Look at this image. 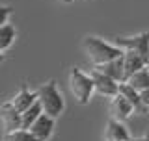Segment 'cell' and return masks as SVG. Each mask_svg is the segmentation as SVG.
Returning a JSON list of instances; mask_svg holds the SVG:
<instances>
[{"label":"cell","instance_id":"cell-1","mask_svg":"<svg viewBox=\"0 0 149 141\" xmlns=\"http://www.w3.org/2000/svg\"><path fill=\"white\" fill-rule=\"evenodd\" d=\"M82 48L86 52L88 59L93 65H101L106 62H112V59L119 58L123 54V50L119 46H116L114 43H108V41H102L101 37L97 35H86L82 39Z\"/></svg>","mask_w":149,"mask_h":141},{"label":"cell","instance_id":"cell-2","mask_svg":"<svg viewBox=\"0 0 149 141\" xmlns=\"http://www.w3.org/2000/svg\"><path fill=\"white\" fill-rule=\"evenodd\" d=\"M36 93H37V100L43 106L45 113H49L50 117H54V119H58V117L63 113L65 100H63V97H62V93H60V89H58L54 80H49V82L41 84V86L36 89Z\"/></svg>","mask_w":149,"mask_h":141},{"label":"cell","instance_id":"cell-3","mask_svg":"<svg viewBox=\"0 0 149 141\" xmlns=\"http://www.w3.org/2000/svg\"><path fill=\"white\" fill-rule=\"evenodd\" d=\"M69 89L78 104H88L95 93V84H93L91 74L84 73L78 67H73L69 70Z\"/></svg>","mask_w":149,"mask_h":141},{"label":"cell","instance_id":"cell-4","mask_svg":"<svg viewBox=\"0 0 149 141\" xmlns=\"http://www.w3.org/2000/svg\"><path fill=\"white\" fill-rule=\"evenodd\" d=\"M91 78H93V84H95V93L104 98H112L119 93V82H116L114 78H110L108 74H104L102 70L93 67L90 70Z\"/></svg>","mask_w":149,"mask_h":141},{"label":"cell","instance_id":"cell-5","mask_svg":"<svg viewBox=\"0 0 149 141\" xmlns=\"http://www.w3.org/2000/svg\"><path fill=\"white\" fill-rule=\"evenodd\" d=\"M114 45L119 46L121 50H134V52L143 54L149 59V32L130 35V37H116Z\"/></svg>","mask_w":149,"mask_h":141},{"label":"cell","instance_id":"cell-6","mask_svg":"<svg viewBox=\"0 0 149 141\" xmlns=\"http://www.w3.org/2000/svg\"><path fill=\"white\" fill-rule=\"evenodd\" d=\"M54 124H56V119L43 111V113L37 117V121H36V123L32 124L28 130H30V132L36 135L37 141H49L50 138H52Z\"/></svg>","mask_w":149,"mask_h":141},{"label":"cell","instance_id":"cell-7","mask_svg":"<svg viewBox=\"0 0 149 141\" xmlns=\"http://www.w3.org/2000/svg\"><path fill=\"white\" fill-rule=\"evenodd\" d=\"M132 113H136V110H134V106L130 104L123 95H119V93H118L116 97L110 98V115L114 117V119L127 121Z\"/></svg>","mask_w":149,"mask_h":141},{"label":"cell","instance_id":"cell-8","mask_svg":"<svg viewBox=\"0 0 149 141\" xmlns=\"http://www.w3.org/2000/svg\"><path fill=\"white\" fill-rule=\"evenodd\" d=\"M0 121H2L6 132H11V130H17V128H22V117L21 113L11 106V102H4L0 106Z\"/></svg>","mask_w":149,"mask_h":141},{"label":"cell","instance_id":"cell-9","mask_svg":"<svg viewBox=\"0 0 149 141\" xmlns=\"http://www.w3.org/2000/svg\"><path fill=\"white\" fill-rule=\"evenodd\" d=\"M95 69L102 70L104 74H108L110 78H114L116 82H125V62H123V54L119 56V58L112 59V62H106V63H101V65H93Z\"/></svg>","mask_w":149,"mask_h":141},{"label":"cell","instance_id":"cell-10","mask_svg":"<svg viewBox=\"0 0 149 141\" xmlns=\"http://www.w3.org/2000/svg\"><path fill=\"white\" fill-rule=\"evenodd\" d=\"M123 139H132L127 126L123 124V121L110 117V121L106 123V128H104V141H123Z\"/></svg>","mask_w":149,"mask_h":141},{"label":"cell","instance_id":"cell-11","mask_svg":"<svg viewBox=\"0 0 149 141\" xmlns=\"http://www.w3.org/2000/svg\"><path fill=\"white\" fill-rule=\"evenodd\" d=\"M36 100H37V93H36V91H30L28 87H21V89H19V93H15V95L9 98L11 106L15 108L19 113L26 111Z\"/></svg>","mask_w":149,"mask_h":141},{"label":"cell","instance_id":"cell-12","mask_svg":"<svg viewBox=\"0 0 149 141\" xmlns=\"http://www.w3.org/2000/svg\"><path fill=\"white\" fill-rule=\"evenodd\" d=\"M123 62H125V76L129 78L132 73H136V70L146 67L149 59L143 54L134 52V50H123ZM127 78H125V80H127Z\"/></svg>","mask_w":149,"mask_h":141},{"label":"cell","instance_id":"cell-13","mask_svg":"<svg viewBox=\"0 0 149 141\" xmlns=\"http://www.w3.org/2000/svg\"><path fill=\"white\" fill-rule=\"evenodd\" d=\"M119 95H123L130 102V104L134 106L136 113H140V115L147 113V108L142 104V98H140V91H136V89L130 86V84H127V82H121L119 84Z\"/></svg>","mask_w":149,"mask_h":141},{"label":"cell","instance_id":"cell-14","mask_svg":"<svg viewBox=\"0 0 149 141\" xmlns=\"http://www.w3.org/2000/svg\"><path fill=\"white\" fill-rule=\"evenodd\" d=\"M15 39H17L15 26L9 24V22L0 26V50H2V52H6L8 48H11V45L15 43Z\"/></svg>","mask_w":149,"mask_h":141},{"label":"cell","instance_id":"cell-15","mask_svg":"<svg viewBox=\"0 0 149 141\" xmlns=\"http://www.w3.org/2000/svg\"><path fill=\"white\" fill-rule=\"evenodd\" d=\"M125 82L130 84L136 91H143V89H147L149 87V73H147V69L143 67V69L136 70V73H132Z\"/></svg>","mask_w":149,"mask_h":141},{"label":"cell","instance_id":"cell-16","mask_svg":"<svg viewBox=\"0 0 149 141\" xmlns=\"http://www.w3.org/2000/svg\"><path fill=\"white\" fill-rule=\"evenodd\" d=\"M41 113H43V106L39 104V100H36L26 111L21 113V117H22V128H30V126L37 121V117H39Z\"/></svg>","mask_w":149,"mask_h":141},{"label":"cell","instance_id":"cell-17","mask_svg":"<svg viewBox=\"0 0 149 141\" xmlns=\"http://www.w3.org/2000/svg\"><path fill=\"white\" fill-rule=\"evenodd\" d=\"M4 141H37V139L28 128H17L4 134Z\"/></svg>","mask_w":149,"mask_h":141},{"label":"cell","instance_id":"cell-18","mask_svg":"<svg viewBox=\"0 0 149 141\" xmlns=\"http://www.w3.org/2000/svg\"><path fill=\"white\" fill-rule=\"evenodd\" d=\"M13 13V8L11 6H0V26L9 22V17Z\"/></svg>","mask_w":149,"mask_h":141},{"label":"cell","instance_id":"cell-19","mask_svg":"<svg viewBox=\"0 0 149 141\" xmlns=\"http://www.w3.org/2000/svg\"><path fill=\"white\" fill-rule=\"evenodd\" d=\"M140 98H142V104L149 110V87L143 89V91H140Z\"/></svg>","mask_w":149,"mask_h":141},{"label":"cell","instance_id":"cell-20","mask_svg":"<svg viewBox=\"0 0 149 141\" xmlns=\"http://www.w3.org/2000/svg\"><path fill=\"white\" fill-rule=\"evenodd\" d=\"M132 141H149V134L142 135V138H132Z\"/></svg>","mask_w":149,"mask_h":141},{"label":"cell","instance_id":"cell-21","mask_svg":"<svg viewBox=\"0 0 149 141\" xmlns=\"http://www.w3.org/2000/svg\"><path fill=\"white\" fill-rule=\"evenodd\" d=\"M2 62H4V52L0 50V63H2Z\"/></svg>","mask_w":149,"mask_h":141},{"label":"cell","instance_id":"cell-22","mask_svg":"<svg viewBox=\"0 0 149 141\" xmlns=\"http://www.w3.org/2000/svg\"><path fill=\"white\" fill-rule=\"evenodd\" d=\"M146 69H147V73H149V62H147V65H146Z\"/></svg>","mask_w":149,"mask_h":141},{"label":"cell","instance_id":"cell-23","mask_svg":"<svg viewBox=\"0 0 149 141\" xmlns=\"http://www.w3.org/2000/svg\"><path fill=\"white\" fill-rule=\"evenodd\" d=\"M123 141H132V139H123Z\"/></svg>","mask_w":149,"mask_h":141},{"label":"cell","instance_id":"cell-24","mask_svg":"<svg viewBox=\"0 0 149 141\" xmlns=\"http://www.w3.org/2000/svg\"><path fill=\"white\" fill-rule=\"evenodd\" d=\"M63 2H71V0H63Z\"/></svg>","mask_w":149,"mask_h":141}]
</instances>
